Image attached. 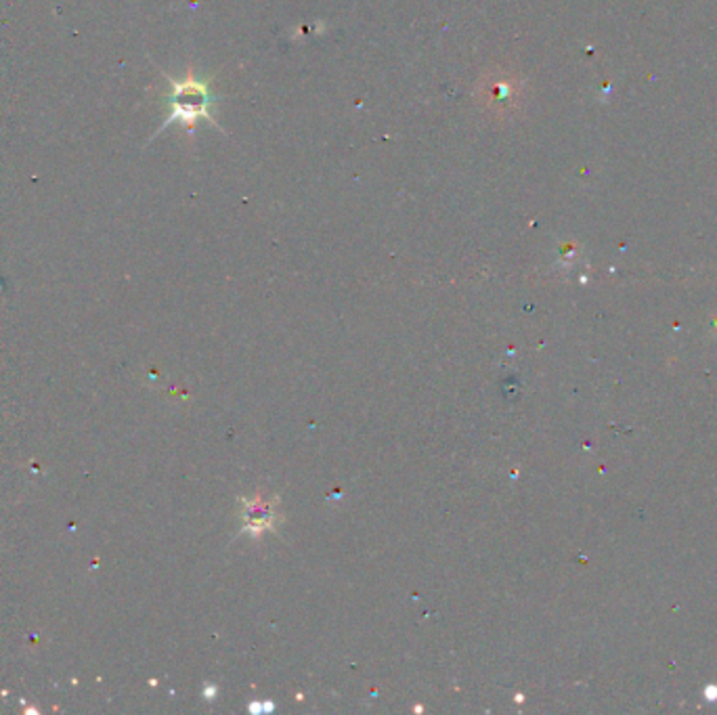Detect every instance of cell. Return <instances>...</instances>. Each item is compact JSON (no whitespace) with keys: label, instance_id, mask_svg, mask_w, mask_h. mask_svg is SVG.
Returning a JSON list of instances; mask_svg holds the SVG:
<instances>
[{"label":"cell","instance_id":"6da1fadb","mask_svg":"<svg viewBox=\"0 0 717 715\" xmlns=\"http://www.w3.org/2000/svg\"><path fill=\"white\" fill-rule=\"evenodd\" d=\"M170 82V91L166 94L168 103V116L156 134H160L164 128L170 124H183L185 128L193 130L199 120H208L210 124H216L214 120V105L216 97L210 85L202 78H197L196 72L189 69L183 80H174L166 76Z\"/></svg>","mask_w":717,"mask_h":715}]
</instances>
